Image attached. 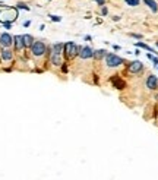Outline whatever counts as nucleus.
<instances>
[{
	"label": "nucleus",
	"mask_w": 158,
	"mask_h": 180,
	"mask_svg": "<svg viewBox=\"0 0 158 180\" xmlns=\"http://www.w3.org/2000/svg\"><path fill=\"white\" fill-rule=\"evenodd\" d=\"M132 38H136V40H142V38H143V35L142 34H135V32H132V34H129Z\"/></svg>",
	"instance_id": "aec40b11"
},
{
	"label": "nucleus",
	"mask_w": 158,
	"mask_h": 180,
	"mask_svg": "<svg viewBox=\"0 0 158 180\" xmlns=\"http://www.w3.org/2000/svg\"><path fill=\"white\" fill-rule=\"evenodd\" d=\"M104 59H105L107 68H119V66L123 65V63H126L120 56H117V54H114V53H107Z\"/></svg>",
	"instance_id": "f03ea898"
},
{
	"label": "nucleus",
	"mask_w": 158,
	"mask_h": 180,
	"mask_svg": "<svg viewBox=\"0 0 158 180\" xmlns=\"http://www.w3.org/2000/svg\"><path fill=\"white\" fill-rule=\"evenodd\" d=\"M16 9H23V10H29V6H27L25 3H18Z\"/></svg>",
	"instance_id": "a211bd4d"
},
{
	"label": "nucleus",
	"mask_w": 158,
	"mask_h": 180,
	"mask_svg": "<svg viewBox=\"0 0 158 180\" xmlns=\"http://www.w3.org/2000/svg\"><path fill=\"white\" fill-rule=\"evenodd\" d=\"M139 3H141L139 0H126V5H127V6H132V7H133V6H138Z\"/></svg>",
	"instance_id": "f3484780"
},
{
	"label": "nucleus",
	"mask_w": 158,
	"mask_h": 180,
	"mask_svg": "<svg viewBox=\"0 0 158 180\" xmlns=\"http://www.w3.org/2000/svg\"><path fill=\"white\" fill-rule=\"evenodd\" d=\"M151 60H152V63H154V66H155V68H158V59H157V57L154 56V57H152Z\"/></svg>",
	"instance_id": "5701e85b"
},
{
	"label": "nucleus",
	"mask_w": 158,
	"mask_h": 180,
	"mask_svg": "<svg viewBox=\"0 0 158 180\" xmlns=\"http://www.w3.org/2000/svg\"><path fill=\"white\" fill-rule=\"evenodd\" d=\"M157 69H158V68H157Z\"/></svg>",
	"instance_id": "7c9ffc66"
},
{
	"label": "nucleus",
	"mask_w": 158,
	"mask_h": 180,
	"mask_svg": "<svg viewBox=\"0 0 158 180\" xmlns=\"http://www.w3.org/2000/svg\"><path fill=\"white\" fill-rule=\"evenodd\" d=\"M105 54H107V50L105 48H100V50H94V54H92V59L94 60H101V59H104L105 57Z\"/></svg>",
	"instance_id": "ddd939ff"
},
{
	"label": "nucleus",
	"mask_w": 158,
	"mask_h": 180,
	"mask_svg": "<svg viewBox=\"0 0 158 180\" xmlns=\"http://www.w3.org/2000/svg\"><path fill=\"white\" fill-rule=\"evenodd\" d=\"M127 70H129L130 73H133V75H138V73H141V72L143 70V63H142V62H139V60L130 62V63H129Z\"/></svg>",
	"instance_id": "423d86ee"
},
{
	"label": "nucleus",
	"mask_w": 158,
	"mask_h": 180,
	"mask_svg": "<svg viewBox=\"0 0 158 180\" xmlns=\"http://www.w3.org/2000/svg\"><path fill=\"white\" fill-rule=\"evenodd\" d=\"M22 41H23V47L25 48H31V46L35 41V38L31 34H25V35H22Z\"/></svg>",
	"instance_id": "9b49d317"
},
{
	"label": "nucleus",
	"mask_w": 158,
	"mask_h": 180,
	"mask_svg": "<svg viewBox=\"0 0 158 180\" xmlns=\"http://www.w3.org/2000/svg\"><path fill=\"white\" fill-rule=\"evenodd\" d=\"M110 82L113 84V86H114L116 89H123V88L126 86V81H123V79H121L120 76H117V75L111 76V78H110Z\"/></svg>",
	"instance_id": "1a4fd4ad"
},
{
	"label": "nucleus",
	"mask_w": 158,
	"mask_h": 180,
	"mask_svg": "<svg viewBox=\"0 0 158 180\" xmlns=\"http://www.w3.org/2000/svg\"><path fill=\"white\" fill-rule=\"evenodd\" d=\"M50 19H51L53 22H60V21H62V16H57V15H50Z\"/></svg>",
	"instance_id": "412c9836"
},
{
	"label": "nucleus",
	"mask_w": 158,
	"mask_h": 180,
	"mask_svg": "<svg viewBox=\"0 0 158 180\" xmlns=\"http://www.w3.org/2000/svg\"><path fill=\"white\" fill-rule=\"evenodd\" d=\"M145 85H147L148 89H151V91H155V89H158V78L155 75H149L147 81H145Z\"/></svg>",
	"instance_id": "0eeeda50"
},
{
	"label": "nucleus",
	"mask_w": 158,
	"mask_h": 180,
	"mask_svg": "<svg viewBox=\"0 0 158 180\" xmlns=\"http://www.w3.org/2000/svg\"><path fill=\"white\" fill-rule=\"evenodd\" d=\"M2 23H3V28H6V29H10V28H12V22H10V21H3Z\"/></svg>",
	"instance_id": "6ab92c4d"
},
{
	"label": "nucleus",
	"mask_w": 158,
	"mask_h": 180,
	"mask_svg": "<svg viewBox=\"0 0 158 180\" xmlns=\"http://www.w3.org/2000/svg\"><path fill=\"white\" fill-rule=\"evenodd\" d=\"M62 72L67 73V65H66V63H63V65H62Z\"/></svg>",
	"instance_id": "b1692460"
},
{
	"label": "nucleus",
	"mask_w": 158,
	"mask_h": 180,
	"mask_svg": "<svg viewBox=\"0 0 158 180\" xmlns=\"http://www.w3.org/2000/svg\"><path fill=\"white\" fill-rule=\"evenodd\" d=\"M135 46H136L138 48H143V50H148V51H152V53H158V51H155V50H154L152 47H149L148 44H145V43H141V41H139V43H135Z\"/></svg>",
	"instance_id": "dca6fc26"
},
{
	"label": "nucleus",
	"mask_w": 158,
	"mask_h": 180,
	"mask_svg": "<svg viewBox=\"0 0 158 180\" xmlns=\"http://www.w3.org/2000/svg\"><path fill=\"white\" fill-rule=\"evenodd\" d=\"M157 48H158V43H157Z\"/></svg>",
	"instance_id": "c756f323"
},
{
	"label": "nucleus",
	"mask_w": 158,
	"mask_h": 180,
	"mask_svg": "<svg viewBox=\"0 0 158 180\" xmlns=\"http://www.w3.org/2000/svg\"><path fill=\"white\" fill-rule=\"evenodd\" d=\"M0 60H3V62L13 60V50H10V48H2V50H0Z\"/></svg>",
	"instance_id": "6e6552de"
},
{
	"label": "nucleus",
	"mask_w": 158,
	"mask_h": 180,
	"mask_svg": "<svg viewBox=\"0 0 158 180\" xmlns=\"http://www.w3.org/2000/svg\"><path fill=\"white\" fill-rule=\"evenodd\" d=\"M143 3L151 9L152 13H157V12H158V3L155 2V0H143Z\"/></svg>",
	"instance_id": "4468645a"
},
{
	"label": "nucleus",
	"mask_w": 158,
	"mask_h": 180,
	"mask_svg": "<svg viewBox=\"0 0 158 180\" xmlns=\"http://www.w3.org/2000/svg\"><path fill=\"white\" fill-rule=\"evenodd\" d=\"M94 2H95V3H98V5L101 6V7H103V6L105 5V0H94Z\"/></svg>",
	"instance_id": "4be33fe9"
},
{
	"label": "nucleus",
	"mask_w": 158,
	"mask_h": 180,
	"mask_svg": "<svg viewBox=\"0 0 158 180\" xmlns=\"http://www.w3.org/2000/svg\"><path fill=\"white\" fill-rule=\"evenodd\" d=\"M91 40H92L91 35H85V37H83V41H91Z\"/></svg>",
	"instance_id": "a878e982"
},
{
	"label": "nucleus",
	"mask_w": 158,
	"mask_h": 180,
	"mask_svg": "<svg viewBox=\"0 0 158 180\" xmlns=\"http://www.w3.org/2000/svg\"><path fill=\"white\" fill-rule=\"evenodd\" d=\"M120 19H121V18H120V16H113V21H116V22H119V21H120Z\"/></svg>",
	"instance_id": "cd10ccee"
},
{
	"label": "nucleus",
	"mask_w": 158,
	"mask_h": 180,
	"mask_svg": "<svg viewBox=\"0 0 158 180\" xmlns=\"http://www.w3.org/2000/svg\"><path fill=\"white\" fill-rule=\"evenodd\" d=\"M101 13H103V15H104V16H105V15H107V13H108V9H107V7H105V6H103V9H101Z\"/></svg>",
	"instance_id": "393cba45"
},
{
	"label": "nucleus",
	"mask_w": 158,
	"mask_h": 180,
	"mask_svg": "<svg viewBox=\"0 0 158 180\" xmlns=\"http://www.w3.org/2000/svg\"><path fill=\"white\" fill-rule=\"evenodd\" d=\"M79 48H81V47H79L76 43H73V41H67V43L63 44V54H65L66 59H73V57L78 56Z\"/></svg>",
	"instance_id": "f257e3e1"
},
{
	"label": "nucleus",
	"mask_w": 158,
	"mask_h": 180,
	"mask_svg": "<svg viewBox=\"0 0 158 180\" xmlns=\"http://www.w3.org/2000/svg\"><path fill=\"white\" fill-rule=\"evenodd\" d=\"M29 25H31V21H25V22H23V27H29Z\"/></svg>",
	"instance_id": "bb28decb"
},
{
	"label": "nucleus",
	"mask_w": 158,
	"mask_h": 180,
	"mask_svg": "<svg viewBox=\"0 0 158 180\" xmlns=\"http://www.w3.org/2000/svg\"><path fill=\"white\" fill-rule=\"evenodd\" d=\"M50 63H51L53 66H62V65H63V57H62V54L50 53Z\"/></svg>",
	"instance_id": "9d476101"
},
{
	"label": "nucleus",
	"mask_w": 158,
	"mask_h": 180,
	"mask_svg": "<svg viewBox=\"0 0 158 180\" xmlns=\"http://www.w3.org/2000/svg\"><path fill=\"white\" fill-rule=\"evenodd\" d=\"M13 44H15V51H22L23 48V41H22V35H15L13 37Z\"/></svg>",
	"instance_id": "f8f14e48"
},
{
	"label": "nucleus",
	"mask_w": 158,
	"mask_h": 180,
	"mask_svg": "<svg viewBox=\"0 0 158 180\" xmlns=\"http://www.w3.org/2000/svg\"><path fill=\"white\" fill-rule=\"evenodd\" d=\"M13 44V37L7 32H2L0 34V47L3 48H10V46Z\"/></svg>",
	"instance_id": "20e7f679"
},
{
	"label": "nucleus",
	"mask_w": 158,
	"mask_h": 180,
	"mask_svg": "<svg viewBox=\"0 0 158 180\" xmlns=\"http://www.w3.org/2000/svg\"><path fill=\"white\" fill-rule=\"evenodd\" d=\"M92 54H94V48H91L89 46H85V47L79 48L78 57L82 60H87V59H92Z\"/></svg>",
	"instance_id": "39448f33"
},
{
	"label": "nucleus",
	"mask_w": 158,
	"mask_h": 180,
	"mask_svg": "<svg viewBox=\"0 0 158 180\" xmlns=\"http://www.w3.org/2000/svg\"><path fill=\"white\" fill-rule=\"evenodd\" d=\"M147 57H148V59H149V60H151V59H152V57H154V56H152V54H151V53H148V54H147Z\"/></svg>",
	"instance_id": "c85d7f7f"
},
{
	"label": "nucleus",
	"mask_w": 158,
	"mask_h": 180,
	"mask_svg": "<svg viewBox=\"0 0 158 180\" xmlns=\"http://www.w3.org/2000/svg\"><path fill=\"white\" fill-rule=\"evenodd\" d=\"M51 53L56 54H63V43H56L51 46Z\"/></svg>",
	"instance_id": "2eb2a0df"
},
{
	"label": "nucleus",
	"mask_w": 158,
	"mask_h": 180,
	"mask_svg": "<svg viewBox=\"0 0 158 180\" xmlns=\"http://www.w3.org/2000/svg\"><path fill=\"white\" fill-rule=\"evenodd\" d=\"M47 53V46L44 41H34L31 46V54L34 57H43Z\"/></svg>",
	"instance_id": "7ed1b4c3"
}]
</instances>
